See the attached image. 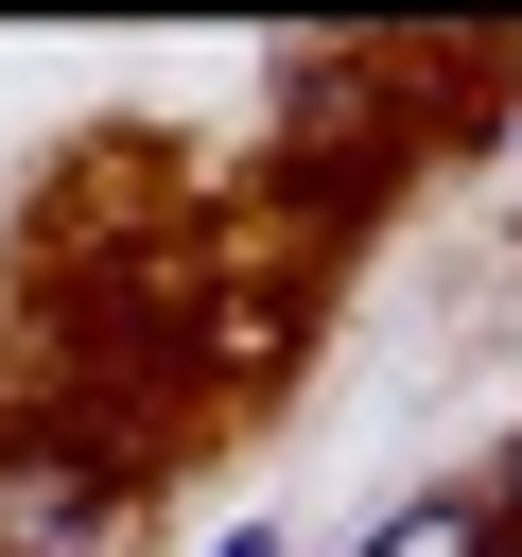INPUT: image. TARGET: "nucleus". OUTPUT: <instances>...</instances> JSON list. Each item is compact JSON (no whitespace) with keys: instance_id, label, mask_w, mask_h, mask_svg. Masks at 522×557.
I'll use <instances>...</instances> for the list:
<instances>
[{"instance_id":"obj_4","label":"nucleus","mask_w":522,"mask_h":557,"mask_svg":"<svg viewBox=\"0 0 522 557\" xmlns=\"http://www.w3.org/2000/svg\"><path fill=\"white\" fill-rule=\"evenodd\" d=\"M209 557H296V540H261V522H244V540H209Z\"/></svg>"},{"instance_id":"obj_1","label":"nucleus","mask_w":522,"mask_h":557,"mask_svg":"<svg viewBox=\"0 0 522 557\" xmlns=\"http://www.w3.org/2000/svg\"><path fill=\"white\" fill-rule=\"evenodd\" d=\"M104 540H122L104 453H0V557H104Z\"/></svg>"},{"instance_id":"obj_3","label":"nucleus","mask_w":522,"mask_h":557,"mask_svg":"<svg viewBox=\"0 0 522 557\" xmlns=\"http://www.w3.org/2000/svg\"><path fill=\"white\" fill-rule=\"evenodd\" d=\"M487 522H505V557H522V453H505V470H487Z\"/></svg>"},{"instance_id":"obj_2","label":"nucleus","mask_w":522,"mask_h":557,"mask_svg":"<svg viewBox=\"0 0 522 557\" xmlns=\"http://www.w3.org/2000/svg\"><path fill=\"white\" fill-rule=\"evenodd\" d=\"M348 557H505V522H487V487H418V505H383Z\"/></svg>"}]
</instances>
